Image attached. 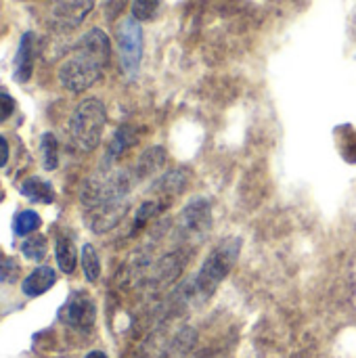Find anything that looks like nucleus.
<instances>
[{"label": "nucleus", "mask_w": 356, "mask_h": 358, "mask_svg": "<svg viewBox=\"0 0 356 358\" xmlns=\"http://www.w3.org/2000/svg\"><path fill=\"white\" fill-rule=\"evenodd\" d=\"M109 55L111 44L107 34L99 27L86 31L59 69L61 84L71 92H84L101 78Z\"/></svg>", "instance_id": "f257e3e1"}, {"label": "nucleus", "mask_w": 356, "mask_h": 358, "mask_svg": "<svg viewBox=\"0 0 356 358\" xmlns=\"http://www.w3.org/2000/svg\"><path fill=\"white\" fill-rule=\"evenodd\" d=\"M239 252H241V239L239 237H227L208 254L199 273L193 277L197 302H206L216 294L218 285L229 277V273L237 264Z\"/></svg>", "instance_id": "f03ea898"}, {"label": "nucleus", "mask_w": 356, "mask_h": 358, "mask_svg": "<svg viewBox=\"0 0 356 358\" xmlns=\"http://www.w3.org/2000/svg\"><path fill=\"white\" fill-rule=\"evenodd\" d=\"M105 105L99 99H86L82 101L69 120V134L78 149L82 151H94L101 143L103 130H105Z\"/></svg>", "instance_id": "7ed1b4c3"}, {"label": "nucleus", "mask_w": 356, "mask_h": 358, "mask_svg": "<svg viewBox=\"0 0 356 358\" xmlns=\"http://www.w3.org/2000/svg\"><path fill=\"white\" fill-rule=\"evenodd\" d=\"M212 203L206 197H193L187 201L178 216V237L185 243H197L212 231Z\"/></svg>", "instance_id": "20e7f679"}, {"label": "nucleus", "mask_w": 356, "mask_h": 358, "mask_svg": "<svg viewBox=\"0 0 356 358\" xmlns=\"http://www.w3.org/2000/svg\"><path fill=\"white\" fill-rule=\"evenodd\" d=\"M118 48H120V63L128 78H134L141 67L143 59V29L141 21L134 17L124 19L118 25Z\"/></svg>", "instance_id": "39448f33"}, {"label": "nucleus", "mask_w": 356, "mask_h": 358, "mask_svg": "<svg viewBox=\"0 0 356 358\" xmlns=\"http://www.w3.org/2000/svg\"><path fill=\"white\" fill-rule=\"evenodd\" d=\"M187 262H189V250L187 248L174 250V252L162 256L149 268V275L143 281V287H147L149 292H164L166 287L176 283V279L183 275V268Z\"/></svg>", "instance_id": "423d86ee"}, {"label": "nucleus", "mask_w": 356, "mask_h": 358, "mask_svg": "<svg viewBox=\"0 0 356 358\" xmlns=\"http://www.w3.org/2000/svg\"><path fill=\"white\" fill-rule=\"evenodd\" d=\"M128 210H130L128 199L107 201V203H99L94 208L84 210V218H86V224L94 233H107V231H111L113 227H118L124 220Z\"/></svg>", "instance_id": "0eeeda50"}, {"label": "nucleus", "mask_w": 356, "mask_h": 358, "mask_svg": "<svg viewBox=\"0 0 356 358\" xmlns=\"http://www.w3.org/2000/svg\"><path fill=\"white\" fill-rule=\"evenodd\" d=\"M92 4L94 0H52L50 4L52 25L63 31L78 27L92 10Z\"/></svg>", "instance_id": "6e6552de"}, {"label": "nucleus", "mask_w": 356, "mask_h": 358, "mask_svg": "<svg viewBox=\"0 0 356 358\" xmlns=\"http://www.w3.org/2000/svg\"><path fill=\"white\" fill-rule=\"evenodd\" d=\"M59 317L63 323H67L76 329H90L97 319V308L88 294L78 292L67 300V304L63 306Z\"/></svg>", "instance_id": "1a4fd4ad"}, {"label": "nucleus", "mask_w": 356, "mask_h": 358, "mask_svg": "<svg viewBox=\"0 0 356 358\" xmlns=\"http://www.w3.org/2000/svg\"><path fill=\"white\" fill-rule=\"evenodd\" d=\"M166 166V149L164 147H149L143 151V155L136 159V166L132 170V176L138 182L149 180L153 176H157Z\"/></svg>", "instance_id": "9d476101"}, {"label": "nucleus", "mask_w": 356, "mask_h": 358, "mask_svg": "<svg viewBox=\"0 0 356 358\" xmlns=\"http://www.w3.org/2000/svg\"><path fill=\"white\" fill-rule=\"evenodd\" d=\"M189 182V174L187 170L183 168H174V170H168L166 174H162L159 178L153 180L151 185V193L155 197H164V199H172L174 195L183 193V189L187 187Z\"/></svg>", "instance_id": "9b49d317"}, {"label": "nucleus", "mask_w": 356, "mask_h": 358, "mask_svg": "<svg viewBox=\"0 0 356 358\" xmlns=\"http://www.w3.org/2000/svg\"><path fill=\"white\" fill-rule=\"evenodd\" d=\"M34 57H36V36L29 31V34H23L19 50H17V59H15V80L17 82H27L31 78Z\"/></svg>", "instance_id": "f8f14e48"}, {"label": "nucleus", "mask_w": 356, "mask_h": 358, "mask_svg": "<svg viewBox=\"0 0 356 358\" xmlns=\"http://www.w3.org/2000/svg\"><path fill=\"white\" fill-rule=\"evenodd\" d=\"M57 281V275L52 268L48 266H40L36 268L25 281H23V294L29 296V298H36V296H42L44 292H48Z\"/></svg>", "instance_id": "ddd939ff"}, {"label": "nucleus", "mask_w": 356, "mask_h": 358, "mask_svg": "<svg viewBox=\"0 0 356 358\" xmlns=\"http://www.w3.org/2000/svg\"><path fill=\"white\" fill-rule=\"evenodd\" d=\"M21 193L29 199V201H36V203H52L55 201V189L50 182L42 180V178H27L23 185H21Z\"/></svg>", "instance_id": "4468645a"}, {"label": "nucleus", "mask_w": 356, "mask_h": 358, "mask_svg": "<svg viewBox=\"0 0 356 358\" xmlns=\"http://www.w3.org/2000/svg\"><path fill=\"white\" fill-rule=\"evenodd\" d=\"M136 143V132L130 126H122L118 128V132L111 138V145L107 149V164H111L113 159H118L122 153H126L132 145Z\"/></svg>", "instance_id": "2eb2a0df"}, {"label": "nucleus", "mask_w": 356, "mask_h": 358, "mask_svg": "<svg viewBox=\"0 0 356 358\" xmlns=\"http://www.w3.org/2000/svg\"><path fill=\"white\" fill-rule=\"evenodd\" d=\"M168 201H170V199H164V197L145 201V203L136 210V216H134V231H141L145 224H149L151 220H155V218L168 208Z\"/></svg>", "instance_id": "dca6fc26"}, {"label": "nucleus", "mask_w": 356, "mask_h": 358, "mask_svg": "<svg viewBox=\"0 0 356 358\" xmlns=\"http://www.w3.org/2000/svg\"><path fill=\"white\" fill-rule=\"evenodd\" d=\"M78 256H76V248L67 237H59L57 241V264L65 275H71L76 268Z\"/></svg>", "instance_id": "f3484780"}, {"label": "nucleus", "mask_w": 356, "mask_h": 358, "mask_svg": "<svg viewBox=\"0 0 356 358\" xmlns=\"http://www.w3.org/2000/svg\"><path fill=\"white\" fill-rule=\"evenodd\" d=\"M82 271H84L86 281H90V283H94L101 275V260L92 245L82 248Z\"/></svg>", "instance_id": "a211bd4d"}, {"label": "nucleus", "mask_w": 356, "mask_h": 358, "mask_svg": "<svg viewBox=\"0 0 356 358\" xmlns=\"http://www.w3.org/2000/svg\"><path fill=\"white\" fill-rule=\"evenodd\" d=\"M40 224H42L40 216H38L36 212H31V210H25V212H21V214L15 218L13 231H15V235H19V237H27L29 233L38 231Z\"/></svg>", "instance_id": "6ab92c4d"}, {"label": "nucleus", "mask_w": 356, "mask_h": 358, "mask_svg": "<svg viewBox=\"0 0 356 358\" xmlns=\"http://www.w3.org/2000/svg\"><path fill=\"white\" fill-rule=\"evenodd\" d=\"M40 149H42V164H44V168L46 170H55L59 166V143H57L55 134L46 132L42 136Z\"/></svg>", "instance_id": "aec40b11"}, {"label": "nucleus", "mask_w": 356, "mask_h": 358, "mask_svg": "<svg viewBox=\"0 0 356 358\" xmlns=\"http://www.w3.org/2000/svg\"><path fill=\"white\" fill-rule=\"evenodd\" d=\"M21 252L27 260H34V262H40L44 260L46 256V239L42 235H36V237H29L23 241L21 245Z\"/></svg>", "instance_id": "412c9836"}, {"label": "nucleus", "mask_w": 356, "mask_h": 358, "mask_svg": "<svg viewBox=\"0 0 356 358\" xmlns=\"http://www.w3.org/2000/svg\"><path fill=\"white\" fill-rule=\"evenodd\" d=\"M162 0H134L132 2V17L136 21H149L155 17Z\"/></svg>", "instance_id": "4be33fe9"}, {"label": "nucleus", "mask_w": 356, "mask_h": 358, "mask_svg": "<svg viewBox=\"0 0 356 358\" xmlns=\"http://www.w3.org/2000/svg\"><path fill=\"white\" fill-rule=\"evenodd\" d=\"M19 275V266L13 258H0V281L13 283Z\"/></svg>", "instance_id": "5701e85b"}, {"label": "nucleus", "mask_w": 356, "mask_h": 358, "mask_svg": "<svg viewBox=\"0 0 356 358\" xmlns=\"http://www.w3.org/2000/svg\"><path fill=\"white\" fill-rule=\"evenodd\" d=\"M13 111H15V101H13V96L6 94V92H0V122L8 120Z\"/></svg>", "instance_id": "b1692460"}, {"label": "nucleus", "mask_w": 356, "mask_h": 358, "mask_svg": "<svg viewBox=\"0 0 356 358\" xmlns=\"http://www.w3.org/2000/svg\"><path fill=\"white\" fill-rule=\"evenodd\" d=\"M126 6V0H107L105 10H107V19H115Z\"/></svg>", "instance_id": "393cba45"}, {"label": "nucleus", "mask_w": 356, "mask_h": 358, "mask_svg": "<svg viewBox=\"0 0 356 358\" xmlns=\"http://www.w3.org/2000/svg\"><path fill=\"white\" fill-rule=\"evenodd\" d=\"M6 159H8V145H6V141L0 136V168L6 164Z\"/></svg>", "instance_id": "a878e982"}, {"label": "nucleus", "mask_w": 356, "mask_h": 358, "mask_svg": "<svg viewBox=\"0 0 356 358\" xmlns=\"http://www.w3.org/2000/svg\"><path fill=\"white\" fill-rule=\"evenodd\" d=\"M86 358H107V355H105V352H101V350H94V352H88Z\"/></svg>", "instance_id": "bb28decb"}, {"label": "nucleus", "mask_w": 356, "mask_h": 358, "mask_svg": "<svg viewBox=\"0 0 356 358\" xmlns=\"http://www.w3.org/2000/svg\"><path fill=\"white\" fill-rule=\"evenodd\" d=\"M191 358H214V357H212V352H208V350H206V352H199V355H195V357H191Z\"/></svg>", "instance_id": "cd10ccee"}]
</instances>
